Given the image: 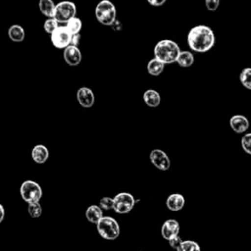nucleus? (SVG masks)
Returning a JSON list of instances; mask_svg holds the SVG:
<instances>
[{"label": "nucleus", "instance_id": "7", "mask_svg": "<svg viewBox=\"0 0 251 251\" xmlns=\"http://www.w3.org/2000/svg\"><path fill=\"white\" fill-rule=\"evenodd\" d=\"M136 203L134 196L128 192H120L114 197V211L118 214L129 213Z\"/></svg>", "mask_w": 251, "mask_h": 251}, {"label": "nucleus", "instance_id": "5", "mask_svg": "<svg viewBox=\"0 0 251 251\" xmlns=\"http://www.w3.org/2000/svg\"><path fill=\"white\" fill-rule=\"evenodd\" d=\"M20 194L22 199L27 204L39 202L42 197L41 186L34 180H25L20 187Z\"/></svg>", "mask_w": 251, "mask_h": 251}, {"label": "nucleus", "instance_id": "4", "mask_svg": "<svg viewBox=\"0 0 251 251\" xmlns=\"http://www.w3.org/2000/svg\"><path fill=\"white\" fill-rule=\"evenodd\" d=\"M99 235L106 240H115L120 235V225L113 218L104 216L96 225Z\"/></svg>", "mask_w": 251, "mask_h": 251}, {"label": "nucleus", "instance_id": "20", "mask_svg": "<svg viewBox=\"0 0 251 251\" xmlns=\"http://www.w3.org/2000/svg\"><path fill=\"white\" fill-rule=\"evenodd\" d=\"M164 68H165V64L160 60L156 59L155 57L151 59L147 64V72L149 75L153 76L160 75L164 71Z\"/></svg>", "mask_w": 251, "mask_h": 251}, {"label": "nucleus", "instance_id": "8", "mask_svg": "<svg viewBox=\"0 0 251 251\" xmlns=\"http://www.w3.org/2000/svg\"><path fill=\"white\" fill-rule=\"evenodd\" d=\"M73 34L68 30L65 25L59 26L51 34L52 45L58 49H65L71 45Z\"/></svg>", "mask_w": 251, "mask_h": 251}, {"label": "nucleus", "instance_id": "27", "mask_svg": "<svg viewBox=\"0 0 251 251\" xmlns=\"http://www.w3.org/2000/svg\"><path fill=\"white\" fill-rule=\"evenodd\" d=\"M241 146L245 153L251 155V132L246 133L241 138Z\"/></svg>", "mask_w": 251, "mask_h": 251}, {"label": "nucleus", "instance_id": "23", "mask_svg": "<svg viewBox=\"0 0 251 251\" xmlns=\"http://www.w3.org/2000/svg\"><path fill=\"white\" fill-rule=\"evenodd\" d=\"M239 80L245 88L251 90V68L247 67L241 71L239 75Z\"/></svg>", "mask_w": 251, "mask_h": 251}, {"label": "nucleus", "instance_id": "31", "mask_svg": "<svg viewBox=\"0 0 251 251\" xmlns=\"http://www.w3.org/2000/svg\"><path fill=\"white\" fill-rule=\"evenodd\" d=\"M79 41H80V34H79V33H77V34H73V36H72V41H71V45H74V46L78 47Z\"/></svg>", "mask_w": 251, "mask_h": 251}, {"label": "nucleus", "instance_id": "17", "mask_svg": "<svg viewBox=\"0 0 251 251\" xmlns=\"http://www.w3.org/2000/svg\"><path fill=\"white\" fill-rule=\"evenodd\" d=\"M143 100H144L145 104L148 107L156 108L161 103V96H160L159 92H157L156 90H154V89H147L143 93Z\"/></svg>", "mask_w": 251, "mask_h": 251}, {"label": "nucleus", "instance_id": "6", "mask_svg": "<svg viewBox=\"0 0 251 251\" xmlns=\"http://www.w3.org/2000/svg\"><path fill=\"white\" fill-rule=\"evenodd\" d=\"M76 7L72 1H61L56 4L54 19L61 24H67L75 17Z\"/></svg>", "mask_w": 251, "mask_h": 251}, {"label": "nucleus", "instance_id": "11", "mask_svg": "<svg viewBox=\"0 0 251 251\" xmlns=\"http://www.w3.org/2000/svg\"><path fill=\"white\" fill-rule=\"evenodd\" d=\"M179 224L176 220L169 219L164 222L161 228L162 237L166 240H170L171 238L178 235L179 232Z\"/></svg>", "mask_w": 251, "mask_h": 251}, {"label": "nucleus", "instance_id": "16", "mask_svg": "<svg viewBox=\"0 0 251 251\" xmlns=\"http://www.w3.org/2000/svg\"><path fill=\"white\" fill-rule=\"evenodd\" d=\"M102 208L97 205H91L89 206L85 211V217L88 220V222L97 225L99 221L104 217Z\"/></svg>", "mask_w": 251, "mask_h": 251}, {"label": "nucleus", "instance_id": "13", "mask_svg": "<svg viewBox=\"0 0 251 251\" xmlns=\"http://www.w3.org/2000/svg\"><path fill=\"white\" fill-rule=\"evenodd\" d=\"M231 129L236 133H243L249 127V121L243 115H234L229 120Z\"/></svg>", "mask_w": 251, "mask_h": 251}, {"label": "nucleus", "instance_id": "28", "mask_svg": "<svg viewBox=\"0 0 251 251\" xmlns=\"http://www.w3.org/2000/svg\"><path fill=\"white\" fill-rule=\"evenodd\" d=\"M99 206L103 210H106V211L114 209V198H111V197L101 198L100 201H99Z\"/></svg>", "mask_w": 251, "mask_h": 251}, {"label": "nucleus", "instance_id": "12", "mask_svg": "<svg viewBox=\"0 0 251 251\" xmlns=\"http://www.w3.org/2000/svg\"><path fill=\"white\" fill-rule=\"evenodd\" d=\"M63 57L65 62L70 65V66H77L82 59L80 50L78 49V47L74 46V45H70L67 48L64 49L63 51Z\"/></svg>", "mask_w": 251, "mask_h": 251}, {"label": "nucleus", "instance_id": "9", "mask_svg": "<svg viewBox=\"0 0 251 251\" xmlns=\"http://www.w3.org/2000/svg\"><path fill=\"white\" fill-rule=\"evenodd\" d=\"M149 159L153 166L160 171H168L171 167L170 158L161 149H153L150 152Z\"/></svg>", "mask_w": 251, "mask_h": 251}, {"label": "nucleus", "instance_id": "3", "mask_svg": "<svg viewBox=\"0 0 251 251\" xmlns=\"http://www.w3.org/2000/svg\"><path fill=\"white\" fill-rule=\"evenodd\" d=\"M95 17L104 25H112L116 22L117 10L110 0H101L95 7Z\"/></svg>", "mask_w": 251, "mask_h": 251}, {"label": "nucleus", "instance_id": "22", "mask_svg": "<svg viewBox=\"0 0 251 251\" xmlns=\"http://www.w3.org/2000/svg\"><path fill=\"white\" fill-rule=\"evenodd\" d=\"M65 26L68 28V30L72 34H77L81 30L82 23H81V20L79 18L75 17L72 20H70L67 24H65Z\"/></svg>", "mask_w": 251, "mask_h": 251}, {"label": "nucleus", "instance_id": "19", "mask_svg": "<svg viewBox=\"0 0 251 251\" xmlns=\"http://www.w3.org/2000/svg\"><path fill=\"white\" fill-rule=\"evenodd\" d=\"M38 7H39L40 12L44 16H46L48 19L49 18H54L56 5L54 4L53 0H39Z\"/></svg>", "mask_w": 251, "mask_h": 251}, {"label": "nucleus", "instance_id": "29", "mask_svg": "<svg viewBox=\"0 0 251 251\" xmlns=\"http://www.w3.org/2000/svg\"><path fill=\"white\" fill-rule=\"evenodd\" d=\"M169 241V245L172 247V248H174V249H176V250H177L178 249V247L180 246V244L182 243V239L180 238V236L179 235H176V236H175V237H173V238H171L170 240H168Z\"/></svg>", "mask_w": 251, "mask_h": 251}, {"label": "nucleus", "instance_id": "25", "mask_svg": "<svg viewBox=\"0 0 251 251\" xmlns=\"http://www.w3.org/2000/svg\"><path fill=\"white\" fill-rule=\"evenodd\" d=\"M27 212L31 218H39L42 214V207L39 202L30 203L27 206Z\"/></svg>", "mask_w": 251, "mask_h": 251}, {"label": "nucleus", "instance_id": "18", "mask_svg": "<svg viewBox=\"0 0 251 251\" xmlns=\"http://www.w3.org/2000/svg\"><path fill=\"white\" fill-rule=\"evenodd\" d=\"M8 36L14 42H22L25 39V29L20 25H12L8 29Z\"/></svg>", "mask_w": 251, "mask_h": 251}, {"label": "nucleus", "instance_id": "32", "mask_svg": "<svg viewBox=\"0 0 251 251\" xmlns=\"http://www.w3.org/2000/svg\"><path fill=\"white\" fill-rule=\"evenodd\" d=\"M151 6H154V7H160L162 5L165 4V2L167 0H146Z\"/></svg>", "mask_w": 251, "mask_h": 251}, {"label": "nucleus", "instance_id": "15", "mask_svg": "<svg viewBox=\"0 0 251 251\" xmlns=\"http://www.w3.org/2000/svg\"><path fill=\"white\" fill-rule=\"evenodd\" d=\"M184 203H185L184 197L179 193H173L169 195L166 201L168 209L173 212L180 211L183 208Z\"/></svg>", "mask_w": 251, "mask_h": 251}, {"label": "nucleus", "instance_id": "14", "mask_svg": "<svg viewBox=\"0 0 251 251\" xmlns=\"http://www.w3.org/2000/svg\"><path fill=\"white\" fill-rule=\"evenodd\" d=\"M31 158L36 164H44L49 158V150L43 144L35 145L31 150Z\"/></svg>", "mask_w": 251, "mask_h": 251}, {"label": "nucleus", "instance_id": "24", "mask_svg": "<svg viewBox=\"0 0 251 251\" xmlns=\"http://www.w3.org/2000/svg\"><path fill=\"white\" fill-rule=\"evenodd\" d=\"M176 251H201L199 244L194 240H183Z\"/></svg>", "mask_w": 251, "mask_h": 251}, {"label": "nucleus", "instance_id": "21", "mask_svg": "<svg viewBox=\"0 0 251 251\" xmlns=\"http://www.w3.org/2000/svg\"><path fill=\"white\" fill-rule=\"evenodd\" d=\"M176 63L182 68H189L194 63V56L190 51H181L178 55Z\"/></svg>", "mask_w": 251, "mask_h": 251}, {"label": "nucleus", "instance_id": "2", "mask_svg": "<svg viewBox=\"0 0 251 251\" xmlns=\"http://www.w3.org/2000/svg\"><path fill=\"white\" fill-rule=\"evenodd\" d=\"M178 45L171 39L160 40L154 47V56L164 64H172L176 62L180 54Z\"/></svg>", "mask_w": 251, "mask_h": 251}, {"label": "nucleus", "instance_id": "30", "mask_svg": "<svg viewBox=\"0 0 251 251\" xmlns=\"http://www.w3.org/2000/svg\"><path fill=\"white\" fill-rule=\"evenodd\" d=\"M206 8L209 11H216L220 5V0H205Z\"/></svg>", "mask_w": 251, "mask_h": 251}, {"label": "nucleus", "instance_id": "10", "mask_svg": "<svg viewBox=\"0 0 251 251\" xmlns=\"http://www.w3.org/2000/svg\"><path fill=\"white\" fill-rule=\"evenodd\" d=\"M76 100L78 104L83 108H91L95 102V96L93 91L86 86L79 87L76 91Z\"/></svg>", "mask_w": 251, "mask_h": 251}, {"label": "nucleus", "instance_id": "26", "mask_svg": "<svg viewBox=\"0 0 251 251\" xmlns=\"http://www.w3.org/2000/svg\"><path fill=\"white\" fill-rule=\"evenodd\" d=\"M59 23L54 19V18H49L47 19L44 24H43V28L44 30L49 33V34H52L58 27H59Z\"/></svg>", "mask_w": 251, "mask_h": 251}, {"label": "nucleus", "instance_id": "33", "mask_svg": "<svg viewBox=\"0 0 251 251\" xmlns=\"http://www.w3.org/2000/svg\"><path fill=\"white\" fill-rule=\"evenodd\" d=\"M5 217V210H4V206L2 204H0V223L3 222Z\"/></svg>", "mask_w": 251, "mask_h": 251}, {"label": "nucleus", "instance_id": "1", "mask_svg": "<svg viewBox=\"0 0 251 251\" xmlns=\"http://www.w3.org/2000/svg\"><path fill=\"white\" fill-rule=\"evenodd\" d=\"M216 37L212 28L205 25L193 26L187 34V44L192 51L208 52L215 44Z\"/></svg>", "mask_w": 251, "mask_h": 251}]
</instances>
